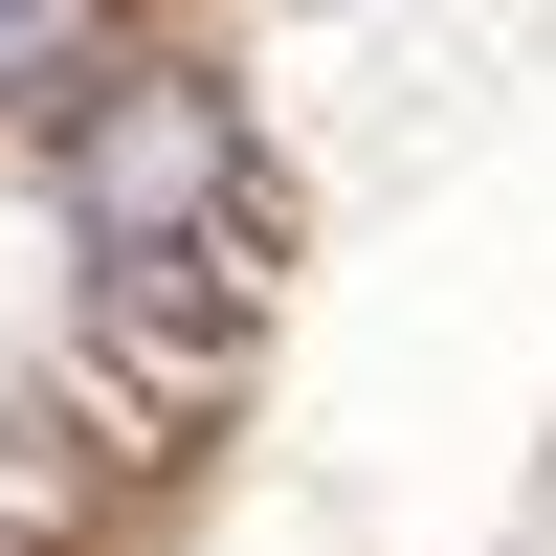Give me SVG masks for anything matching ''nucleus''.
I'll return each instance as SVG.
<instances>
[{"mask_svg":"<svg viewBox=\"0 0 556 556\" xmlns=\"http://www.w3.org/2000/svg\"><path fill=\"white\" fill-rule=\"evenodd\" d=\"M67 223H89V267H112V290H134V267H178V223H223V201H245V112H223V89L201 67H89L67 89Z\"/></svg>","mask_w":556,"mask_h":556,"instance_id":"f257e3e1","label":"nucleus"},{"mask_svg":"<svg viewBox=\"0 0 556 556\" xmlns=\"http://www.w3.org/2000/svg\"><path fill=\"white\" fill-rule=\"evenodd\" d=\"M112 67V0H0V112H67Z\"/></svg>","mask_w":556,"mask_h":556,"instance_id":"f03ea898","label":"nucleus"}]
</instances>
